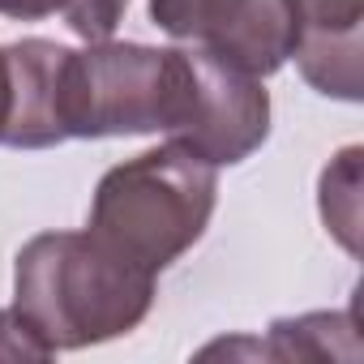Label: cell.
<instances>
[{
  "label": "cell",
  "instance_id": "obj_1",
  "mask_svg": "<svg viewBox=\"0 0 364 364\" xmlns=\"http://www.w3.org/2000/svg\"><path fill=\"white\" fill-rule=\"evenodd\" d=\"M154 274L116 257L90 232H43L18 249L14 309L52 351L112 343L146 321Z\"/></svg>",
  "mask_w": 364,
  "mask_h": 364
},
{
  "label": "cell",
  "instance_id": "obj_2",
  "mask_svg": "<svg viewBox=\"0 0 364 364\" xmlns=\"http://www.w3.org/2000/svg\"><path fill=\"white\" fill-rule=\"evenodd\" d=\"M219 176L185 146H159L103 171L86 232L146 274L180 262L215 215Z\"/></svg>",
  "mask_w": 364,
  "mask_h": 364
},
{
  "label": "cell",
  "instance_id": "obj_3",
  "mask_svg": "<svg viewBox=\"0 0 364 364\" xmlns=\"http://www.w3.org/2000/svg\"><path fill=\"white\" fill-rule=\"evenodd\" d=\"M185 99V48L90 43L69 48L60 77L65 137H124L167 133Z\"/></svg>",
  "mask_w": 364,
  "mask_h": 364
},
{
  "label": "cell",
  "instance_id": "obj_4",
  "mask_svg": "<svg viewBox=\"0 0 364 364\" xmlns=\"http://www.w3.org/2000/svg\"><path fill=\"white\" fill-rule=\"evenodd\" d=\"M167 137L210 167L245 163L270 137V95L262 77L202 43L185 48V99Z\"/></svg>",
  "mask_w": 364,
  "mask_h": 364
},
{
  "label": "cell",
  "instance_id": "obj_5",
  "mask_svg": "<svg viewBox=\"0 0 364 364\" xmlns=\"http://www.w3.org/2000/svg\"><path fill=\"white\" fill-rule=\"evenodd\" d=\"M296 65L304 82L343 103L364 99V0H291Z\"/></svg>",
  "mask_w": 364,
  "mask_h": 364
},
{
  "label": "cell",
  "instance_id": "obj_6",
  "mask_svg": "<svg viewBox=\"0 0 364 364\" xmlns=\"http://www.w3.org/2000/svg\"><path fill=\"white\" fill-rule=\"evenodd\" d=\"M9 56V124L0 146L48 150L69 141L60 124V77L69 48L52 39H22L5 48Z\"/></svg>",
  "mask_w": 364,
  "mask_h": 364
},
{
  "label": "cell",
  "instance_id": "obj_7",
  "mask_svg": "<svg viewBox=\"0 0 364 364\" xmlns=\"http://www.w3.org/2000/svg\"><path fill=\"white\" fill-rule=\"evenodd\" d=\"M202 48L219 52L223 60H232L236 69H245L253 77L279 73L296 52V9H291V0H245L232 14V22L223 31H215Z\"/></svg>",
  "mask_w": 364,
  "mask_h": 364
},
{
  "label": "cell",
  "instance_id": "obj_8",
  "mask_svg": "<svg viewBox=\"0 0 364 364\" xmlns=\"http://www.w3.org/2000/svg\"><path fill=\"white\" fill-rule=\"evenodd\" d=\"M257 355L270 360H360L355 317L351 313H300L279 317L257 343Z\"/></svg>",
  "mask_w": 364,
  "mask_h": 364
},
{
  "label": "cell",
  "instance_id": "obj_9",
  "mask_svg": "<svg viewBox=\"0 0 364 364\" xmlns=\"http://www.w3.org/2000/svg\"><path fill=\"white\" fill-rule=\"evenodd\" d=\"M360 146H343L326 167H321V185H317V206L326 232L360 257Z\"/></svg>",
  "mask_w": 364,
  "mask_h": 364
},
{
  "label": "cell",
  "instance_id": "obj_10",
  "mask_svg": "<svg viewBox=\"0 0 364 364\" xmlns=\"http://www.w3.org/2000/svg\"><path fill=\"white\" fill-rule=\"evenodd\" d=\"M240 5L245 0H150V18L171 39L206 43L215 31H223L232 22V14Z\"/></svg>",
  "mask_w": 364,
  "mask_h": 364
},
{
  "label": "cell",
  "instance_id": "obj_11",
  "mask_svg": "<svg viewBox=\"0 0 364 364\" xmlns=\"http://www.w3.org/2000/svg\"><path fill=\"white\" fill-rule=\"evenodd\" d=\"M124 9H129V0H60V18L86 43L112 39L116 26L124 22Z\"/></svg>",
  "mask_w": 364,
  "mask_h": 364
},
{
  "label": "cell",
  "instance_id": "obj_12",
  "mask_svg": "<svg viewBox=\"0 0 364 364\" xmlns=\"http://www.w3.org/2000/svg\"><path fill=\"white\" fill-rule=\"evenodd\" d=\"M56 351L48 347V338L18 313V309H0V364H43Z\"/></svg>",
  "mask_w": 364,
  "mask_h": 364
},
{
  "label": "cell",
  "instance_id": "obj_13",
  "mask_svg": "<svg viewBox=\"0 0 364 364\" xmlns=\"http://www.w3.org/2000/svg\"><path fill=\"white\" fill-rule=\"evenodd\" d=\"M56 9L60 0H0V18H14V22H39Z\"/></svg>",
  "mask_w": 364,
  "mask_h": 364
},
{
  "label": "cell",
  "instance_id": "obj_14",
  "mask_svg": "<svg viewBox=\"0 0 364 364\" xmlns=\"http://www.w3.org/2000/svg\"><path fill=\"white\" fill-rule=\"evenodd\" d=\"M5 124H9V56L0 48V137H5Z\"/></svg>",
  "mask_w": 364,
  "mask_h": 364
}]
</instances>
